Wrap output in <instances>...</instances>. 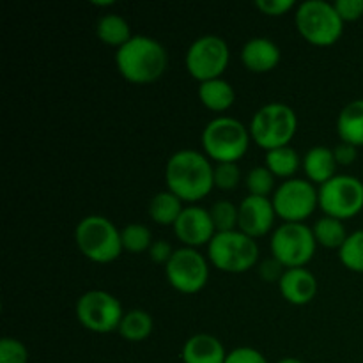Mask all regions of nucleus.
<instances>
[{
  "mask_svg": "<svg viewBox=\"0 0 363 363\" xmlns=\"http://www.w3.org/2000/svg\"><path fill=\"white\" fill-rule=\"evenodd\" d=\"M165 183L183 202H197L215 188V167L204 152L181 149L167 162Z\"/></svg>",
  "mask_w": 363,
  "mask_h": 363,
  "instance_id": "1",
  "label": "nucleus"
},
{
  "mask_svg": "<svg viewBox=\"0 0 363 363\" xmlns=\"http://www.w3.org/2000/svg\"><path fill=\"white\" fill-rule=\"evenodd\" d=\"M167 50L149 35H133L116 53V64L124 80L131 84H152L167 69Z\"/></svg>",
  "mask_w": 363,
  "mask_h": 363,
  "instance_id": "2",
  "label": "nucleus"
},
{
  "mask_svg": "<svg viewBox=\"0 0 363 363\" xmlns=\"http://www.w3.org/2000/svg\"><path fill=\"white\" fill-rule=\"evenodd\" d=\"M250 130L234 117H215L202 131L204 155L216 163H238L248 151Z\"/></svg>",
  "mask_w": 363,
  "mask_h": 363,
  "instance_id": "3",
  "label": "nucleus"
},
{
  "mask_svg": "<svg viewBox=\"0 0 363 363\" xmlns=\"http://www.w3.org/2000/svg\"><path fill=\"white\" fill-rule=\"evenodd\" d=\"M78 250L92 262L108 264L123 254L121 230L108 218L99 215H89L78 222L74 229Z\"/></svg>",
  "mask_w": 363,
  "mask_h": 363,
  "instance_id": "4",
  "label": "nucleus"
},
{
  "mask_svg": "<svg viewBox=\"0 0 363 363\" xmlns=\"http://www.w3.org/2000/svg\"><path fill=\"white\" fill-rule=\"evenodd\" d=\"M248 130L255 144L266 151L286 147L296 135L298 117L289 105L268 103L255 112Z\"/></svg>",
  "mask_w": 363,
  "mask_h": 363,
  "instance_id": "5",
  "label": "nucleus"
},
{
  "mask_svg": "<svg viewBox=\"0 0 363 363\" xmlns=\"http://www.w3.org/2000/svg\"><path fill=\"white\" fill-rule=\"evenodd\" d=\"M296 28L303 39L314 46H332L344 32V21L333 4L325 0H307L294 14Z\"/></svg>",
  "mask_w": 363,
  "mask_h": 363,
  "instance_id": "6",
  "label": "nucleus"
},
{
  "mask_svg": "<svg viewBox=\"0 0 363 363\" xmlns=\"http://www.w3.org/2000/svg\"><path fill=\"white\" fill-rule=\"evenodd\" d=\"M208 257L220 272L245 273L257 262L259 247L254 238L241 230L216 233L208 245Z\"/></svg>",
  "mask_w": 363,
  "mask_h": 363,
  "instance_id": "7",
  "label": "nucleus"
},
{
  "mask_svg": "<svg viewBox=\"0 0 363 363\" xmlns=\"http://www.w3.org/2000/svg\"><path fill=\"white\" fill-rule=\"evenodd\" d=\"M272 255L284 268H305L314 259L318 241L311 227L305 223H282L272 234Z\"/></svg>",
  "mask_w": 363,
  "mask_h": 363,
  "instance_id": "8",
  "label": "nucleus"
},
{
  "mask_svg": "<svg viewBox=\"0 0 363 363\" xmlns=\"http://www.w3.org/2000/svg\"><path fill=\"white\" fill-rule=\"evenodd\" d=\"M319 208L326 216L337 220H350L363 209V183L358 177L340 176L332 177L319 186Z\"/></svg>",
  "mask_w": 363,
  "mask_h": 363,
  "instance_id": "9",
  "label": "nucleus"
},
{
  "mask_svg": "<svg viewBox=\"0 0 363 363\" xmlns=\"http://www.w3.org/2000/svg\"><path fill=\"white\" fill-rule=\"evenodd\" d=\"M230 60V50L225 39L220 35H202L195 39L188 48L184 64L191 77L197 82L215 80L222 78L223 71L227 69Z\"/></svg>",
  "mask_w": 363,
  "mask_h": 363,
  "instance_id": "10",
  "label": "nucleus"
},
{
  "mask_svg": "<svg viewBox=\"0 0 363 363\" xmlns=\"http://www.w3.org/2000/svg\"><path fill=\"white\" fill-rule=\"evenodd\" d=\"M123 318L124 311L121 301L106 291H87L77 301V319L89 332H116Z\"/></svg>",
  "mask_w": 363,
  "mask_h": 363,
  "instance_id": "11",
  "label": "nucleus"
},
{
  "mask_svg": "<svg viewBox=\"0 0 363 363\" xmlns=\"http://www.w3.org/2000/svg\"><path fill=\"white\" fill-rule=\"evenodd\" d=\"M273 208L284 223H303L319 206V191L308 179H287L273 194Z\"/></svg>",
  "mask_w": 363,
  "mask_h": 363,
  "instance_id": "12",
  "label": "nucleus"
},
{
  "mask_svg": "<svg viewBox=\"0 0 363 363\" xmlns=\"http://www.w3.org/2000/svg\"><path fill=\"white\" fill-rule=\"evenodd\" d=\"M165 277L170 286L179 293L195 294L208 284V261L197 248H177L165 264Z\"/></svg>",
  "mask_w": 363,
  "mask_h": 363,
  "instance_id": "13",
  "label": "nucleus"
},
{
  "mask_svg": "<svg viewBox=\"0 0 363 363\" xmlns=\"http://www.w3.org/2000/svg\"><path fill=\"white\" fill-rule=\"evenodd\" d=\"M174 233L181 243L190 248H197L209 245V241L215 238L216 229L209 209L201 208V206H188L177 218Z\"/></svg>",
  "mask_w": 363,
  "mask_h": 363,
  "instance_id": "14",
  "label": "nucleus"
},
{
  "mask_svg": "<svg viewBox=\"0 0 363 363\" xmlns=\"http://www.w3.org/2000/svg\"><path fill=\"white\" fill-rule=\"evenodd\" d=\"M238 211H240L238 230H241L247 236L255 240V238L266 236L273 229L277 213L275 208H273L272 199L248 195L238 206Z\"/></svg>",
  "mask_w": 363,
  "mask_h": 363,
  "instance_id": "15",
  "label": "nucleus"
},
{
  "mask_svg": "<svg viewBox=\"0 0 363 363\" xmlns=\"http://www.w3.org/2000/svg\"><path fill=\"white\" fill-rule=\"evenodd\" d=\"M279 291L291 305H307L318 294V279L307 268L286 269L279 282Z\"/></svg>",
  "mask_w": 363,
  "mask_h": 363,
  "instance_id": "16",
  "label": "nucleus"
},
{
  "mask_svg": "<svg viewBox=\"0 0 363 363\" xmlns=\"http://www.w3.org/2000/svg\"><path fill=\"white\" fill-rule=\"evenodd\" d=\"M241 60L252 73H268L280 62V48L268 38H252L241 50Z\"/></svg>",
  "mask_w": 363,
  "mask_h": 363,
  "instance_id": "17",
  "label": "nucleus"
},
{
  "mask_svg": "<svg viewBox=\"0 0 363 363\" xmlns=\"http://www.w3.org/2000/svg\"><path fill=\"white\" fill-rule=\"evenodd\" d=\"M225 347L209 333H197L184 342L181 358L184 363H225Z\"/></svg>",
  "mask_w": 363,
  "mask_h": 363,
  "instance_id": "18",
  "label": "nucleus"
},
{
  "mask_svg": "<svg viewBox=\"0 0 363 363\" xmlns=\"http://www.w3.org/2000/svg\"><path fill=\"white\" fill-rule=\"evenodd\" d=\"M337 160L333 155V149L325 147V145H315L305 155L303 170L307 174L308 181L315 184H325L332 177H335Z\"/></svg>",
  "mask_w": 363,
  "mask_h": 363,
  "instance_id": "19",
  "label": "nucleus"
},
{
  "mask_svg": "<svg viewBox=\"0 0 363 363\" xmlns=\"http://www.w3.org/2000/svg\"><path fill=\"white\" fill-rule=\"evenodd\" d=\"M337 133L346 144L363 145V99L347 103L337 119Z\"/></svg>",
  "mask_w": 363,
  "mask_h": 363,
  "instance_id": "20",
  "label": "nucleus"
},
{
  "mask_svg": "<svg viewBox=\"0 0 363 363\" xmlns=\"http://www.w3.org/2000/svg\"><path fill=\"white\" fill-rule=\"evenodd\" d=\"M199 99L211 112H225L234 105L236 92L229 82L223 78H215L199 85Z\"/></svg>",
  "mask_w": 363,
  "mask_h": 363,
  "instance_id": "21",
  "label": "nucleus"
},
{
  "mask_svg": "<svg viewBox=\"0 0 363 363\" xmlns=\"http://www.w3.org/2000/svg\"><path fill=\"white\" fill-rule=\"evenodd\" d=\"M183 201L172 194V191H160L151 199L149 204V216L152 222L160 225H176L177 218L183 213Z\"/></svg>",
  "mask_w": 363,
  "mask_h": 363,
  "instance_id": "22",
  "label": "nucleus"
},
{
  "mask_svg": "<svg viewBox=\"0 0 363 363\" xmlns=\"http://www.w3.org/2000/svg\"><path fill=\"white\" fill-rule=\"evenodd\" d=\"M152 328H155V321H152L151 314L142 308H133L124 314L117 332L128 342H142L151 335Z\"/></svg>",
  "mask_w": 363,
  "mask_h": 363,
  "instance_id": "23",
  "label": "nucleus"
},
{
  "mask_svg": "<svg viewBox=\"0 0 363 363\" xmlns=\"http://www.w3.org/2000/svg\"><path fill=\"white\" fill-rule=\"evenodd\" d=\"M96 34L105 45L116 46L117 50L133 38L130 23L121 14H105L103 18H99Z\"/></svg>",
  "mask_w": 363,
  "mask_h": 363,
  "instance_id": "24",
  "label": "nucleus"
},
{
  "mask_svg": "<svg viewBox=\"0 0 363 363\" xmlns=\"http://www.w3.org/2000/svg\"><path fill=\"white\" fill-rule=\"evenodd\" d=\"M300 163H301L300 155H298L291 145L272 149V151L266 152V167H268V170L275 177L293 179V176L296 174Z\"/></svg>",
  "mask_w": 363,
  "mask_h": 363,
  "instance_id": "25",
  "label": "nucleus"
},
{
  "mask_svg": "<svg viewBox=\"0 0 363 363\" xmlns=\"http://www.w3.org/2000/svg\"><path fill=\"white\" fill-rule=\"evenodd\" d=\"M312 233H314L315 241L318 245L325 248H339L346 243L347 234L344 229L342 220L332 218V216H321L318 222L312 227Z\"/></svg>",
  "mask_w": 363,
  "mask_h": 363,
  "instance_id": "26",
  "label": "nucleus"
},
{
  "mask_svg": "<svg viewBox=\"0 0 363 363\" xmlns=\"http://www.w3.org/2000/svg\"><path fill=\"white\" fill-rule=\"evenodd\" d=\"M121 240H123L124 250L131 252V254H142V252L151 248L152 245V234L142 223H130L121 230Z\"/></svg>",
  "mask_w": 363,
  "mask_h": 363,
  "instance_id": "27",
  "label": "nucleus"
},
{
  "mask_svg": "<svg viewBox=\"0 0 363 363\" xmlns=\"http://www.w3.org/2000/svg\"><path fill=\"white\" fill-rule=\"evenodd\" d=\"M339 259L351 272L363 273V229L347 236L339 250Z\"/></svg>",
  "mask_w": 363,
  "mask_h": 363,
  "instance_id": "28",
  "label": "nucleus"
},
{
  "mask_svg": "<svg viewBox=\"0 0 363 363\" xmlns=\"http://www.w3.org/2000/svg\"><path fill=\"white\" fill-rule=\"evenodd\" d=\"M213 223H215L216 233H229V230H238L240 223V211L236 206L229 201H216L209 209Z\"/></svg>",
  "mask_w": 363,
  "mask_h": 363,
  "instance_id": "29",
  "label": "nucleus"
},
{
  "mask_svg": "<svg viewBox=\"0 0 363 363\" xmlns=\"http://www.w3.org/2000/svg\"><path fill=\"white\" fill-rule=\"evenodd\" d=\"M245 184L250 195L268 197L275 190V176L268 170V167H254L245 177Z\"/></svg>",
  "mask_w": 363,
  "mask_h": 363,
  "instance_id": "30",
  "label": "nucleus"
},
{
  "mask_svg": "<svg viewBox=\"0 0 363 363\" xmlns=\"http://www.w3.org/2000/svg\"><path fill=\"white\" fill-rule=\"evenodd\" d=\"M0 363H28V350L21 340L4 337L0 340Z\"/></svg>",
  "mask_w": 363,
  "mask_h": 363,
  "instance_id": "31",
  "label": "nucleus"
},
{
  "mask_svg": "<svg viewBox=\"0 0 363 363\" xmlns=\"http://www.w3.org/2000/svg\"><path fill=\"white\" fill-rule=\"evenodd\" d=\"M241 179V172L238 163H216L215 167V186L223 191H230L238 188Z\"/></svg>",
  "mask_w": 363,
  "mask_h": 363,
  "instance_id": "32",
  "label": "nucleus"
},
{
  "mask_svg": "<svg viewBox=\"0 0 363 363\" xmlns=\"http://www.w3.org/2000/svg\"><path fill=\"white\" fill-rule=\"evenodd\" d=\"M333 7L342 21H357L363 16V0H337Z\"/></svg>",
  "mask_w": 363,
  "mask_h": 363,
  "instance_id": "33",
  "label": "nucleus"
},
{
  "mask_svg": "<svg viewBox=\"0 0 363 363\" xmlns=\"http://www.w3.org/2000/svg\"><path fill=\"white\" fill-rule=\"evenodd\" d=\"M225 363H268L264 354L254 347H236L227 354Z\"/></svg>",
  "mask_w": 363,
  "mask_h": 363,
  "instance_id": "34",
  "label": "nucleus"
},
{
  "mask_svg": "<svg viewBox=\"0 0 363 363\" xmlns=\"http://www.w3.org/2000/svg\"><path fill=\"white\" fill-rule=\"evenodd\" d=\"M296 6L294 0H255V7L268 16H282Z\"/></svg>",
  "mask_w": 363,
  "mask_h": 363,
  "instance_id": "35",
  "label": "nucleus"
},
{
  "mask_svg": "<svg viewBox=\"0 0 363 363\" xmlns=\"http://www.w3.org/2000/svg\"><path fill=\"white\" fill-rule=\"evenodd\" d=\"M284 273H286L284 264L280 261H277L273 255L269 259H266V261H262L261 266H259V275H261V279L264 282H280Z\"/></svg>",
  "mask_w": 363,
  "mask_h": 363,
  "instance_id": "36",
  "label": "nucleus"
},
{
  "mask_svg": "<svg viewBox=\"0 0 363 363\" xmlns=\"http://www.w3.org/2000/svg\"><path fill=\"white\" fill-rule=\"evenodd\" d=\"M174 255L172 247H170L169 241L165 240H156L152 241L151 248H149V257L152 262H160V264H167L170 261V257Z\"/></svg>",
  "mask_w": 363,
  "mask_h": 363,
  "instance_id": "37",
  "label": "nucleus"
},
{
  "mask_svg": "<svg viewBox=\"0 0 363 363\" xmlns=\"http://www.w3.org/2000/svg\"><path fill=\"white\" fill-rule=\"evenodd\" d=\"M333 155L339 165H351V163L357 160V147L346 142H340L335 149H333Z\"/></svg>",
  "mask_w": 363,
  "mask_h": 363,
  "instance_id": "38",
  "label": "nucleus"
},
{
  "mask_svg": "<svg viewBox=\"0 0 363 363\" xmlns=\"http://www.w3.org/2000/svg\"><path fill=\"white\" fill-rule=\"evenodd\" d=\"M279 363H305V362L298 360V358H284V360H280Z\"/></svg>",
  "mask_w": 363,
  "mask_h": 363,
  "instance_id": "39",
  "label": "nucleus"
}]
</instances>
